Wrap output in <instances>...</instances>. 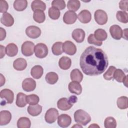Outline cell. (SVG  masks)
Listing matches in <instances>:
<instances>
[{"mask_svg":"<svg viewBox=\"0 0 128 128\" xmlns=\"http://www.w3.org/2000/svg\"><path fill=\"white\" fill-rule=\"evenodd\" d=\"M80 65L84 74L98 76L106 70L108 65V58L102 50L90 46L82 53Z\"/></svg>","mask_w":128,"mask_h":128,"instance_id":"6da1fadb","label":"cell"},{"mask_svg":"<svg viewBox=\"0 0 128 128\" xmlns=\"http://www.w3.org/2000/svg\"><path fill=\"white\" fill-rule=\"evenodd\" d=\"M74 119L76 122L82 126H86L91 120L90 114L82 110H78L74 112Z\"/></svg>","mask_w":128,"mask_h":128,"instance_id":"7a4b0ae2","label":"cell"},{"mask_svg":"<svg viewBox=\"0 0 128 128\" xmlns=\"http://www.w3.org/2000/svg\"><path fill=\"white\" fill-rule=\"evenodd\" d=\"M34 52L35 56L40 58H45L48 54V48L43 43H38L34 47Z\"/></svg>","mask_w":128,"mask_h":128,"instance_id":"3957f363","label":"cell"},{"mask_svg":"<svg viewBox=\"0 0 128 128\" xmlns=\"http://www.w3.org/2000/svg\"><path fill=\"white\" fill-rule=\"evenodd\" d=\"M34 44L30 41L24 42L21 48L22 52L26 56H29L33 54L34 50Z\"/></svg>","mask_w":128,"mask_h":128,"instance_id":"277c9868","label":"cell"},{"mask_svg":"<svg viewBox=\"0 0 128 128\" xmlns=\"http://www.w3.org/2000/svg\"><path fill=\"white\" fill-rule=\"evenodd\" d=\"M94 20L100 25H104L108 22V16L106 12L102 10H98L94 12Z\"/></svg>","mask_w":128,"mask_h":128,"instance_id":"5b68a950","label":"cell"},{"mask_svg":"<svg viewBox=\"0 0 128 128\" xmlns=\"http://www.w3.org/2000/svg\"><path fill=\"white\" fill-rule=\"evenodd\" d=\"M58 116V112L55 108H50L48 109L44 116V118L46 122L52 124L56 122Z\"/></svg>","mask_w":128,"mask_h":128,"instance_id":"8992f818","label":"cell"},{"mask_svg":"<svg viewBox=\"0 0 128 128\" xmlns=\"http://www.w3.org/2000/svg\"><path fill=\"white\" fill-rule=\"evenodd\" d=\"M26 34L30 38H36L41 34L40 29L35 26H30L26 30Z\"/></svg>","mask_w":128,"mask_h":128,"instance_id":"52a82bcc","label":"cell"},{"mask_svg":"<svg viewBox=\"0 0 128 128\" xmlns=\"http://www.w3.org/2000/svg\"><path fill=\"white\" fill-rule=\"evenodd\" d=\"M22 88L26 92H32L36 88V82L32 78H26L22 82Z\"/></svg>","mask_w":128,"mask_h":128,"instance_id":"ba28073f","label":"cell"},{"mask_svg":"<svg viewBox=\"0 0 128 128\" xmlns=\"http://www.w3.org/2000/svg\"><path fill=\"white\" fill-rule=\"evenodd\" d=\"M62 50L66 54L72 56L76 52V47L72 42L67 40L63 43Z\"/></svg>","mask_w":128,"mask_h":128,"instance_id":"9c48e42d","label":"cell"},{"mask_svg":"<svg viewBox=\"0 0 128 128\" xmlns=\"http://www.w3.org/2000/svg\"><path fill=\"white\" fill-rule=\"evenodd\" d=\"M110 32L112 37L116 40H120L122 36V28L118 25L112 26L110 28Z\"/></svg>","mask_w":128,"mask_h":128,"instance_id":"30bf717a","label":"cell"},{"mask_svg":"<svg viewBox=\"0 0 128 128\" xmlns=\"http://www.w3.org/2000/svg\"><path fill=\"white\" fill-rule=\"evenodd\" d=\"M76 14L72 11H67L63 16V21L67 24H74L77 18Z\"/></svg>","mask_w":128,"mask_h":128,"instance_id":"8fae6325","label":"cell"},{"mask_svg":"<svg viewBox=\"0 0 128 128\" xmlns=\"http://www.w3.org/2000/svg\"><path fill=\"white\" fill-rule=\"evenodd\" d=\"M72 122L70 116L66 114H62L58 116V124L62 128H66Z\"/></svg>","mask_w":128,"mask_h":128,"instance_id":"7c38bea8","label":"cell"},{"mask_svg":"<svg viewBox=\"0 0 128 128\" xmlns=\"http://www.w3.org/2000/svg\"><path fill=\"white\" fill-rule=\"evenodd\" d=\"M0 96L2 99H5L8 104H12L14 99V94L10 90L5 88L0 91Z\"/></svg>","mask_w":128,"mask_h":128,"instance_id":"4fadbf2b","label":"cell"},{"mask_svg":"<svg viewBox=\"0 0 128 128\" xmlns=\"http://www.w3.org/2000/svg\"><path fill=\"white\" fill-rule=\"evenodd\" d=\"M72 38L77 42H82L85 38V32L81 28H76L72 32Z\"/></svg>","mask_w":128,"mask_h":128,"instance_id":"5bb4252c","label":"cell"},{"mask_svg":"<svg viewBox=\"0 0 128 128\" xmlns=\"http://www.w3.org/2000/svg\"><path fill=\"white\" fill-rule=\"evenodd\" d=\"M58 108L62 110H70L73 106L68 99L66 98H60L57 102Z\"/></svg>","mask_w":128,"mask_h":128,"instance_id":"9a60e30c","label":"cell"},{"mask_svg":"<svg viewBox=\"0 0 128 128\" xmlns=\"http://www.w3.org/2000/svg\"><path fill=\"white\" fill-rule=\"evenodd\" d=\"M78 18L80 22L83 24L89 22L92 18V15L90 11L86 10H82L78 14Z\"/></svg>","mask_w":128,"mask_h":128,"instance_id":"2e32d148","label":"cell"},{"mask_svg":"<svg viewBox=\"0 0 128 128\" xmlns=\"http://www.w3.org/2000/svg\"><path fill=\"white\" fill-rule=\"evenodd\" d=\"M0 22L6 26H11L14 23V18L10 13L5 12L2 14L0 18Z\"/></svg>","mask_w":128,"mask_h":128,"instance_id":"e0dca14e","label":"cell"},{"mask_svg":"<svg viewBox=\"0 0 128 128\" xmlns=\"http://www.w3.org/2000/svg\"><path fill=\"white\" fill-rule=\"evenodd\" d=\"M12 119L11 113L8 110H2L0 112V125L4 126L8 124Z\"/></svg>","mask_w":128,"mask_h":128,"instance_id":"ac0fdd59","label":"cell"},{"mask_svg":"<svg viewBox=\"0 0 128 128\" xmlns=\"http://www.w3.org/2000/svg\"><path fill=\"white\" fill-rule=\"evenodd\" d=\"M68 90L71 93L79 95L82 93V87L79 82L72 81L70 82L68 84Z\"/></svg>","mask_w":128,"mask_h":128,"instance_id":"d6986e66","label":"cell"},{"mask_svg":"<svg viewBox=\"0 0 128 128\" xmlns=\"http://www.w3.org/2000/svg\"><path fill=\"white\" fill-rule=\"evenodd\" d=\"M27 66L26 60L23 58H18L13 62L14 68L17 70H23Z\"/></svg>","mask_w":128,"mask_h":128,"instance_id":"ffe728a7","label":"cell"},{"mask_svg":"<svg viewBox=\"0 0 128 128\" xmlns=\"http://www.w3.org/2000/svg\"><path fill=\"white\" fill-rule=\"evenodd\" d=\"M28 113L32 116H36L39 115L42 111V106L40 104L30 105L28 107Z\"/></svg>","mask_w":128,"mask_h":128,"instance_id":"44dd1931","label":"cell"},{"mask_svg":"<svg viewBox=\"0 0 128 128\" xmlns=\"http://www.w3.org/2000/svg\"><path fill=\"white\" fill-rule=\"evenodd\" d=\"M72 60L70 58L67 56L62 57L58 62V66L60 68L64 70H66L70 68Z\"/></svg>","mask_w":128,"mask_h":128,"instance_id":"7402d4cb","label":"cell"},{"mask_svg":"<svg viewBox=\"0 0 128 128\" xmlns=\"http://www.w3.org/2000/svg\"><path fill=\"white\" fill-rule=\"evenodd\" d=\"M44 70L42 66L40 65H36L32 68L30 70V74L32 76L36 79L40 78L43 74Z\"/></svg>","mask_w":128,"mask_h":128,"instance_id":"603a6c76","label":"cell"},{"mask_svg":"<svg viewBox=\"0 0 128 128\" xmlns=\"http://www.w3.org/2000/svg\"><path fill=\"white\" fill-rule=\"evenodd\" d=\"M31 8L34 12L36 10L44 11L46 8V5L42 0H34L32 2Z\"/></svg>","mask_w":128,"mask_h":128,"instance_id":"cb8c5ba5","label":"cell"},{"mask_svg":"<svg viewBox=\"0 0 128 128\" xmlns=\"http://www.w3.org/2000/svg\"><path fill=\"white\" fill-rule=\"evenodd\" d=\"M6 52L8 56L12 57L16 56L18 52L17 46L14 43L8 44L6 48Z\"/></svg>","mask_w":128,"mask_h":128,"instance_id":"d4e9b609","label":"cell"},{"mask_svg":"<svg viewBox=\"0 0 128 128\" xmlns=\"http://www.w3.org/2000/svg\"><path fill=\"white\" fill-rule=\"evenodd\" d=\"M26 96H27L26 94L22 92H19L18 94L16 104L18 107L23 108L28 103L26 99Z\"/></svg>","mask_w":128,"mask_h":128,"instance_id":"484cf974","label":"cell"},{"mask_svg":"<svg viewBox=\"0 0 128 128\" xmlns=\"http://www.w3.org/2000/svg\"><path fill=\"white\" fill-rule=\"evenodd\" d=\"M70 78L72 81L80 82L83 79V74L78 68L74 69L70 72Z\"/></svg>","mask_w":128,"mask_h":128,"instance_id":"4316f807","label":"cell"},{"mask_svg":"<svg viewBox=\"0 0 128 128\" xmlns=\"http://www.w3.org/2000/svg\"><path fill=\"white\" fill-rule=\"evenodd\" d=\"M28 6V2L26 0H16L14 2V8L17 11L24 10Z\"/></svg>","mask_w":128,"mask_h":128,"instance_id":"83f0119b","label":"cell"},{"mask_svg":"<svg viewBox=\"0 0 128 128\" xmlns=\"http://www.w3.org/2000/svg\"><path fill=\"white\" fill-rule=\"evenodd\" d=\"M30 120L26 117L20 118L17 122V126L18 128H30Z\"/></svg>","mask_w":128,"mask_h":128,"instance_id":"f1b7e54d","label":"cell"},{"mask_svg":"<svg viewBox=\"0 0 128 128\" xmlns=\"http://www.w3.org/2000/svg\"><path fill=\"white\" fill-rule=\"evenodd\" d=\"M94 36L98 40L102 42L103 40H105L107 38L108 34L105 30L99 28L94 31Z\"/></svg>","mask_w":128,"mask_h":128,"instance_id":"f546056e","label":"cell"},{"mask_svg":"<svg viewBox=\"0 0 128 128\" xmlns=\"http://www.w3.org/2000/svg\"><path fill=\"white\" fill-rule=\"evenodd\" d=\"M46 80L48 84H54L58 80V76L54 72H49L46 76Z\"/></svg>","mask_w":128,"mask_h":128,"instance_id":"4dcf8cb0","label":"cell"},{"mask_svg":"<svg viewBox=\"0 0 128 128\" xmlns=\"http://www.w3.org/2000/svg\"><path fill=\"white\" fill-rule=\"evenodd\" d=\"M33 18L36 22L39 24L42 23L46 19L45 14L43 11H35L33 14Z\"/></svg>","mask_w":128,"mask_h":128,"instance_id":"1f68e13d","label":"cell"},{"mask_svg":"<svg viewBox=\"0 0 128 128\" xmlns=\"http://www.w3.org/2000/svg\"><path fill=\"white\" fill-rule=\"evenodd\" d=\"M62 42H55L52 47V50L54 54L56 56L60 55L62 52Z\"/></svg>","mask_w":128,"mask_h":128,"instance_id":"d6a6232c","label":"cell"},{"mask_svg":"<svg viewBox=\"0 0 128 128\" xmlns=\"http://www.w3.org/2000/svg\"><path fill=\"white\" fill-rule=\"evenodd\" d=\"M128 98L125 96L119 97L116 102L118 108L122 110L126 109L128 107Z\"/></svg>","mask_w":128,"mask_h":128,"instance_id":"836d02e7","label":"cell"},{"mask_svg":"<svg viewBox=\"0 0 128 128\" xmlns=\"http://www.w3.org/2000/svg\"><path fill=\"white\" fill-rule=\"evenodd\" d=\"M80 6V2L78 0H70L67 4V8L70 11L78 10Z\"/></svg>","mask_w":128,"mask_h":128,"instance_id":"e575fe53","label":"cell"},{"mask_svg":"<svg viewBox=\"0 0 128 128\" xmlns=\"http://www.w3.org/2000/svg\"><path fill=\"white\" fill-rule=\"evenodd\" d=\"M126 76L124 72L120 69H116L114 74V78L120 82H122Z\"/></svg>","mask_w":128,"mask_h":128,"instance_id":"d590c367","label":"cell"},{"mask_svg":"<svg viewBox=\"0 0 128 128\" xmlns=\"http://www.w3.org/2000/svg\"><path fill=\"white\" fill-rule=\"evenodd\" d=\"M60 14V12L58 8L52 6L49 8L48 16L51 19L54 20H58L59 18Z\"/></svg>","mask_w":128,"mask_h":128,"instance_id":"8d00e7d4","label":"cell"},{"mask_svg":"<svg viewBox=\"0 0 128 128\" xmlns=\"http://www.w3.org/2000/svg\"><path fill=\"white\" fill-rule=\"evenodd\" d=\"M117 20L122 23L126 24L128 22V14L124 11H118L116 14Z\"/></svg>","mask_w":128,"mask_h":128,"instance_id":"74e56055","label":"cell"},{"mask_svg":"<svg viewBox=\"0 0 128 128\" xmlns=\"http://www.w3.org/2000/svg\"><path fill=\"white\" fill-rule=\"evenodd\" d=\"M104 126L106 128H115L116 126V122L113 117L108 116L105 119Z\"/></svg>","mask_w":128,"mask_h":128,"instance_id":"f35d334b","label":"cell"},{"mask_svg":"<svg viewBox=\"0 0 128 128\" xmlns=\"http://www.w3.org/2000/svg\"><path fill=\"white\" fill-rule=\"evenodd\" d=\"M26 102L30 105H35L38 103L40 101L39 97L35 94H32L26 96Z\"/></svg>","mask_w":128,"mask_h":128,"instance_id":"ab89813d","label":"cell"},{"mask_svg":"<svg viewBox=\"0 0 128 128\" xmlns=\"http://www.w3.org/2000/svg\"><path fill=\"white\" fill-rule=\"evenodd\" d=\"M116 70L114 66H110L107 71L104 74V78L108 80H110L114 78V74Z\"/></svg>","mask_w":128,"mask_h":128,"instance_id":"60d3db41","label":"cell"},{"mask_svg":"<svg viewBox=\"0 0 128 128\" xmlns=\"http://www.w3.org/2000/svg\"><path fill=\"white\" fill-rule=\"evenodd\" d=\"M52 6L59 10H62L66 8V3L63 0H54L52 2Z\"/></svg>","mask_w":128,"mask_h":128,"instance_id":"b9f144b4","label":"cell"},{"mask_svg":"<svg viewBox=\"0 0 128 128\" xmlns=\"http://www.w3.org/2000/svg\"><path fill=\"white\" fill-rule=\"evenodd\" d=\"M88 42L90 44H93L97 46H100L102 45V42L98 40L94 36V34H90L88 38Z\"/></svg>","mask_w":128,"mask_h":128,"instance_id":"7bdbcfd3","label":"cell"},{"mask_svg":"<svg viewBox=\"0 0 128 128\" xmlns=\"http://www.w3.org/2000/svg\"><path fill=\"white\" fill-rule=\"evenodd\" d=\"M8 8V5L6 1L4 0H0V12L2 13L6 12Z\"/></svg>","mask_w":128,"mask_h":128,"instance_id":"ee69618b","label":"cell"},{"mask_svg":"<svg viewBox=\"0 0 128 128\" xmlns=\"http://www.w3.org/2000/svg\"><path fill=\"white\" fill-rule=\"evenodd\" d=\"M128 0H122L120 1L119 3V7L122 10L124 11H128Z\"/></svg>","mask_w":128,"mask_h":128,"instance_id":"f6af8a7d","label":"cell"},{"mask_svg":"<svg viewBox=\"0 0 128 128\" xmlns=\"http://www.w3.org/2000/svg\"><path fill=\"white\" fill-rule=\"evenodd\" d=\"M6 36V32L2 28H0V40H2Z\"/></svg>","mask_w":128,"mask_h":128,"instance_id":"bcb514c9","label":"cell"},{"mask_svg":"<svg viewBox=\"0 0 128 128\" xmlns=\"http://www.w3.org/2000/svg\"><path fill=\"white\" fill-rule=\"evenodd\" d=\"M0 58H2L4 56L5 54L6 53V48L4 46L2 45L0 46Z\"/></svg>","mask_w":128,"mask_h":128,"instance_id":"7dc6e473","label":"cell"},{"mask_svg":"<svg viewBox=\"0 0 128 128\" xmlns=\"http://www.w3.org/2000/svg\"><path fill=\"white\" fill-rule=\"evenodd\" d=\"M68 100H69V101L72 104H74V103L76 102L77 100H78V98H77V97H76V96H70Z\"/></svg>","mask_w":128,"mask_h":128,"instance_id":"c3c4849f","label":"cell"},{"mask_svg":"<svg viewBox=\"0 0 128 128\" xmlns=\"http://www.w3.org/2000/svg\"><path fill=\"white\" fill-rule=\"evenodd\" d=\"M0 79H1V80H0V86H2L5 84V78L2 76V74H0Z\"/></svg>","mask_w":128,"mask_h":128,"instance_id":"681fc988","label":"cell"},{"mask_svg":"<svg viewBox=\"0 0 128 128\" xmlns=\"http://www.w3.org/2000/svg\"><path fill=\"white\" fill-rule=\"evenodd\" d=\"M126 30H127V29H125V30H123V32H122V37L123 38H124L126 40H127V38H126V36H127V32H126Z\"/></svg>","mask_w":128,"mask_h":128,"instance_id":"f907efd6","label":"cell"},{"mask_svg":"<svg viewBox=\"0 0 128 128\" xmlns=\"http://www.w3.org/2000/svg\"><path fill=\"white\" fill-rule=\"evenodd\" d=\"M127 80H128V76H126V77L123 80V81H122V82H123V83H124V84L126 86H127Z\"/></svg>","mask_w":128,"mask_h":128,"instance_id":"816d5d0a","label":"cell"},{"mask_svg":"<svg viewBox=\"0 0 128 128\" xmlns=\"http://www.w3.org/2000/svg\"><path fill=\"white\" fill-rule=\"evenodd\" d=\"M90 127H94V128H96V127H98V128H99L100 126H98V125H97V124H92V125H90V126H89V128H90Z\"/></svg>","mask_w":128,"mask_h":128,"instance_id":"f5cc1de1","label":"cell"},{"mask_svg":"<svg viewBox=\"0 0 128 128\" xmlns=\"http://www.w3.org/2000/svg\"><path fill=\"white\" fill-rule=\"evenodd\" d=\"M75 126H76V127H79V128H82V126H81L80 125H79V126H76V125H74V126L72 127L74 128V127H75Z\"/></svg>","mask_w":128,"mask_h":128,"instance_id":"db71d44e","label":"cell"}]
</instances>
